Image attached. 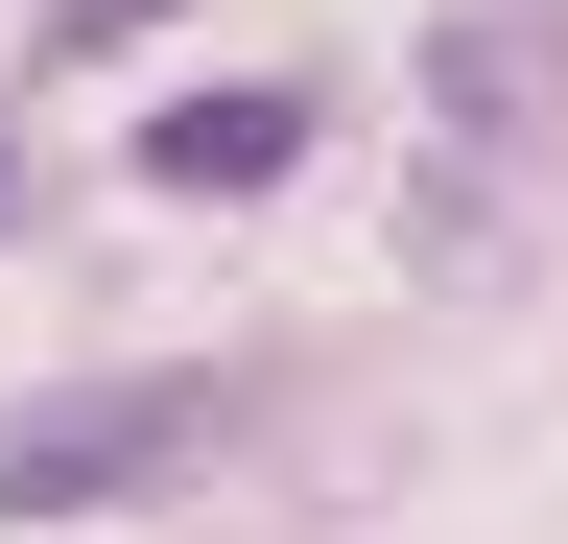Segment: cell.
<instances>
[{
  "label": "cell",
  "mask_w": 568,
  "mask_h": 544,
  "mask_svg": "<svg viewBox=\"0 0 568 544\" xmlns=\"http://www.w3.org/2000/svg\"><path fill=\"white\" fill-rule=\"evenodd\" d=\"M213 450V379H71L0 427V521H119V497H166V473Z\"/></svg>",
  "instance_id": "cell-1"
},
{
  "label": "cell",
  "mask_w": 568,
  "mask_h": 544,
  "mask_svg": "<svg viewBox=\"0 0 568 544\" xmlns=\"http://www.w3.org/2000/svg\"><path fill=\"white\" fill-rule=\"evenodd\" d=\"M261 166H308V95H166V119H142V189H190V214H213V189H261Z\"/></svg>",
  "instance_id": "cell-2"
},
{
  "label": "cell",
  "mask_w": 568,
  "mask_h": 544,
  "mask_svg": "<svg viewBox=\"0 0 568 544\" xmlns=\"http://www.w3.org/2000/svg\"><path fill=\"white\" fill-rule=\"evenodd\" d=\"M142 24H166V0H48V48H142Z\"/></svg>",
  "instance_id": "cell-3"
}]
</instances>
